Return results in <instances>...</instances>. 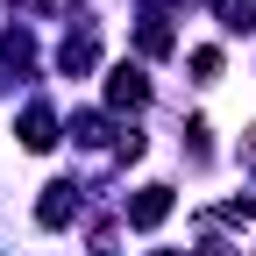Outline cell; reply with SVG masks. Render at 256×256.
<instances>
[{
    "label": "cell",
    "instance_id": "5",
    "mask_svg": "<svg viewBox=\"0 0 256 256\" xmlns=\"http://www.w3.org/2000/svg\"><path fill=\"white\" fill-rule=\"evenodd\" d=\"M50 142H57V114H50V100H28V107H22V150L43 156Z\"/></svg>",
    "mask_w": 256,
    "mask_h": 256
},
{
    "label": "cell",
    "instance_id": "11",
    "mask_svg": "<svg viewBox=\"0 0 256 256\" xmlns=\"http://www.w3.org/2000/svg\"><path fill=\"white\" fill-rule=\"evenodd\" d=\"M200 256H235V249L228 242H200Z\"/></svg>",
    "mask_w": 256,
    "mask_h": 256
},
{
    "label": "cell",
    "instance_id": "4",
    "mask_svg": "<svg viewBox=\"0 0 256 256\" xmlns=\"http://www.w3.org/2000/svg\"><path fill=\"white\" fill-rule=\"evenodd\" d=\"M72 214H78V185H72V178H50L43 200H36V220H43V228H64Z\"/></svg>",
    "mask_w": 256,
    "mask_h": 256
},
{
    "label": "cell",
    "instance_id": "12",
    "mask_svg": "<svg viewBox=\"0 0 256 256\" xmlns=\"http://www.w3.org/2000/svg\"><path fill=\"white\" fill-rule=\"evenodd\" d=\"M156 256H178V249H156Z\"/></svg>",
    "mask_w": 256,
    "mask_h": 256
},
{
    "label": "cell",
    "instance_id": "1",
    "mask_svg": "<svg viewBox=\"0 0 256 256\" xmlns=\"http://www.w3.org/2000/svg\"><path fill=\"white\" fill-rule=\"evenodd\" d=\"M92 64H100V36H92V22H78L72 36L57 43V72H64V78H86Z\"/></svg>",
    "mask_w": 256,
    "mask_h": 256
},
{
    "label": "cell",
    "instance_id": "2",
    "mask_svg": "<svg viewBox=\"0 0 256 256\" xmlns=\"http://www.w3.org/2000/svg\"><path fill=\"white\" fill-rule=\"evenodd\" d=\"M107 107H121V114L150 107V78L136 72V64H114V72H107Z\"/></svg>",
    "mask_w": 256,
    "mask_h": 256
},
{
    "label": "cell",
    "instance_id": "10",
    "mask_svg": "<svg viewBox=\"0 0 256 256\" xmlns=\"http://www.w3.org/2000/svg\"><path fill=\"white\" fill-rule=\"evenodd\" d=\"M242 164H249V178H256V128L242 136Z\"/></svg>",
    "mask_w": 256,
    "mask_h": 256
},
{
    "label": "cell",
    "instance_id": "6",
    "mask_svg": "<svg viewBox=\"0 0 256 256\" xmlns=\"http://www.w3.org/2000/svg\"><path fill=\"white\" fill-rule=\"evenodd\" d=\"M0 57H8V72H14V78L28 72V64H36V43H28V28H22V22L8 28V36H0Z\"/></svg>",
    "mask_w": 256,
    "mask_h": 256
},
{
    "label": "cell",
    "instance_id": "9",
    "mask_svg": "<svg viewBox=\"0 0 256 256\" xmlns=\"http://www.w3.org/2000/svg\"><path fill=\"white\" fill-rule=\"evenodd\" d=\"M192 72H200V78H220V50H214V43L192 50Z\"/></svg>",
    "mask_w": 256,
    "mask_h": 256
},
{
    "label": "cell",
    "instance_id": "3",
    "mask_svg": "<svg viewBox=\"0 0 256 256\" xmlns=\"http://www.w3.org/2000/svg\"><path fill=\"white\" fill-rule=\"evenodd\" d=\"M164 220H171V185H142L136 192V200H128V228H164Z\"/></svg>",
    "mask_w": 256,
    "mask_h": 256
},
{
    "label": "cell",
    "instance_id": "13",
    "mask_svg": "<svg viewBox=\"0 0 256 256\" xmlns=\"http://www.w3.org/2000/svg\"><path fill=\"white\" fill-rule=\"evenodd\" d=\"M92 256H114V249H92Z\"/></svg>",
    "mask_w": 256,
    "mask_h": 256
},
{
    "label": "cell",
    "instance_id": "7",
    "mask_svg": "<svg viewBox=\"0 0 256 256\" xmlns=\"http://www.w3.org/2000/svg\"><path fill=\"white\" fill-rule=\"evenodd\" d=\"M136 43H142V57H171V22L150 8V14H142V28H136Z\"/></svg>",
    "mask_w": 256,
    "mask_h": 256
},
{
    "label": "cell",
    "instance_id": "8",
    "mask_svg": "<svg viewBox=\"0 0 256 256\" xmlns=\"http://www.w3.org/2000/svg\"><path fill=\"white\" fill-rule=\"evenodd\" d=\"M220 22L228 28H256V0H220Z\"/></svg>",
    "mask_w": 256,
    "mask_h": 256
}]
</instances>
